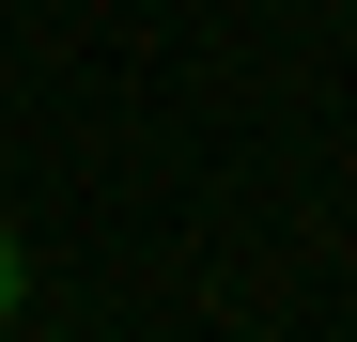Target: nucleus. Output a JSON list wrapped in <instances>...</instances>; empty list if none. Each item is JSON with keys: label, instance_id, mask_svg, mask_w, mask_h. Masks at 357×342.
<instances>
[{"label": "nucleus", "instance_id": "obj_1", "mask_svg": "<svg viewBox=\"0 0 357 342\" xmlns=\"http://www.w3.org/2000/svg\"><path fill=\"white\" fill-rule=\"evenodd\" d=\"M16 296H31V280H16V234H0V327H16Z\"/></svg>", "mask_w": 357, "mask_h": 342}]
</instances>
